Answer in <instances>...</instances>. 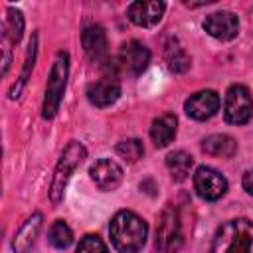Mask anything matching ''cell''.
Here are the masks:
<instances>
[{
	"label": "cell",
	"instance_id": "30bf717a",
	"mask_svg": "<svg viewBox=\"0 0 253 253\" xmlns=\"http://www.w3.org/2000/svg\"><path fill=\"white\" fill-rule=\"evenodd\" d=\"M204 30L215 38V40H221V42H227V40H233L239 32V20L233 12H213L210 14L206 20H204Z\"/></svg>",
	"mask_w": 253,
	"mask_h": 253
},
{
	"label": "cell",
	"instance_id": "3957f363",
	"mask_svg": "<svg viewBox=\"0 0 253 253\" xmlns=\"http://www.w3.org/2000/svg\"><path fill=\"white\" fill-rule=\"evenodd\" d=\"M87 156V150L81 142H75L71 140L65 150L61 152L59 156V162L55 166V172H53V182H51V188H49V198L53 204H59L61 198H63V192H65V186L71 178V174L75 172V168L85 160Z\"/></svg>",
	"mask_w": 253,
	"mask_h": 253
},
{
	"label": "cell",
	"instance_id": "e0dca14e",
	"mask_svg": "<svg viewBox=\"0 0 253 253\" xmlns=\"http://www.w3.org/2000/svg\"><path fill=\"white\" fill-rule=\"evenodd\" d=\"M202 150L210 156L231 158L237 152V142L229 134H210L202 140Z\"/></svg>",
	"mask_w": 253,
	"mask_h": 253
},
{
	"label": "cell",
	"instance_id": "7c38bea8",
	"mask_svg": "<svg viewBox=\"0 0 253 253\" xmlns=\"http://www.w3.org/2000/svg\"><path fill=\"white\" fill-rule=\"evenodd\" d=\"M164 4L162 2H154V0H144V2H132L126 8L128 20L140 28H152L160 22L162 14H164Z\"/></svg>",
	"mask_w": 253,
	"mask_h": 253
},
{
	"label": "cell",
	"instance_id": "d6986e66",
	"mask_svg": "<svg viewBox=\"0 0 253 253\" xmlns=\"http://www.w3.org/2000/svg\"><path fill=\"white\" fill-rule=\"evenodd\" d=\"M164 57H166V65L172 73H184L190 67V55L186 53V49L176 40H170L166 43Z\"/></svg>",
	"mask_w": 253,
	"mask_h": 253
},
{
	"label": "cell",
	"instance_id": "7a4b0ae2",
	"mask_svg": "<svg viewBox=\"0 0 253 253\" xmlns=\"http://www.w3.org/2000/svg\"><path fill=\"white\" fill-rule=\"evenodd\" d=\"M210 253H253V221L235 217L221 223L213 235Z\"/></svg>",
	"mask_w": 253,
	"mask_h": 253
},
{
	"label": "cell",
	"instance_id": "ffe728a7",
	"mask_svg": "<svg viewBox=\"0 0 253 253\" xmlns=\"http://www.w3.org/2000/svg\"><path fill=\"white\" fill-rule=\"evenodd\" d=\"M24 32V16L20 10L16 8H8L6 10V18L2 24V38L10 40V43H18Z\"/></svg>",
	"mask_w": 253,
	"mask_h": 253
},
{
	"label": "cell",
	"instance_id": "7402d4cb",
	"mask_svg": "<svg viewBox=\"0 0 253 253\" xmlns=\"http://www.w3.org/2000/svg\"><path fill=\"white\" fill-rule=\"evenodd\" d=\"M117 154L128 162H136L138 158H142L144 154V146L138 138H126V140H121L117 144Z\"/></svg>",
	"mask_w": 253,
	"mask_h": 253
},
{
	"label": "cell",
	"instance_id": "277c9868",
	"mask_svg": "<svg viewBox=\"0 0 253 253\" xmlns=\"http://www.w3.org/2000/svg\"><path fill=\"white\" fill-rule=\"evenodd\" d=\"M182 243H184V231H182L180 213L172 204H168L158 217L154 245L160 253H176L182 247Z\"/></svg>",
	"mask_w": 253,
	"mask_h": 253
},
{
	"label": "cell",
	"instance_id": "44dd1931",
	"mask_svg": "<svg viewBox=\"0 0 253 253\" xmlns=\"http://www.w3.org/2000/svg\"><path fill=\"white\" fill-rule=\"evenodd\" d=\"M47 237H49V243H51L55 249H67V247L71 245V241H73L71 227H69L65 221H61V219L53 221V225L49 227Z\"/></svg>",
	"mask_w": 253,
	"mask_h": 253
},
{
	"label": "cell",
	"instance_id": "ac0fdd59",
	"mask_svg": "<svg viewBox=\"0 0 253 253\" xmlns=\"http://www.w3.org/2000/svg\"><path fill=\"white\" fill-rule=\"evenodd\" d=\"M192 164H194V158L186 150H176L166 156V168L170 170V176L176 182H182L188 178Z\"/></svg>",
	"mask_w": 253,
	"mask_h": 253
},
{
	"label": "cell",
	"instance_id": "ba28073f",
	"mask_svg": "<svg viewBox=\"0 0 253 253\" xmlns=\"http://www.w3.org/2000/svg\"><path fill=\"white\" fill-rule=\"evenodd\" d=\"M119 61H121V65H123V69L126 73L140 75L150 63V51H148V47L144 43H140L136 40H130V42L121 45Z\"/></svg>",
	"mask_w": 253,
	"mask_h": 253
},
{
	"label": "cell",
	"instance_id": "52a82bcc",
	"mask_svg": "<svg viewBox=\"0 0 253 253\" xmlns=\"http://www.w3.org/2000/svg\"><path fill=\"white\" fill-rule=\"evenodd\" d=\"M194 188L206 202H215L227 192V180L211 166H200L194 174Z\"/></svg>",
	"mask_w": 253,
	"mask_h": 253
},
{
	"label": "cell",
	"instance_id": "603a6c76",
	"mask_svg": "<svg viewBox=\"0 0 253 253\" xmlns=\"http://www.w3.org/2000/svg\"><path fill=\"white\" fill-rule=\"evenodd\" d=\"M77 253H109V249H107V245L103 243L101 237H97V235H85L79 241Z\"/></svg>",
	"mask_w": 253,
	"mask_h": 253
},
{
	"label": "cell",
	"instance_id": "8fae6325",
	"mask_svg": "<svg viewBox=\"0 0 253 253\" xmlns=\"http://www.w3.org/2000/svg\"><path fill=\"white\" fill-rule=\"evenodd\" d=\"M89 174H91V180L95 182V186L103 192H111V190L119 188V184L123 182V168L111 158L97 160L89 168Z\"/></svg>",
	"mask_w": 253,
	"mask_h": 253
},
{
	"label": "cell",
	"instance_id": "9a60e30c",
	"mask_svg": "<svg viewBox=\"0 0 253 253\" xmlns=\"http://www.w3.org/2000/svg\"><path fill=\"white\" fill-rule=\"evenodd\" d=\"M40 227H42V213H34L30 215L24 225L18 229V233L14 235V241H12V249L16 253H28L36 239H38V233H40Z\"/></svg>",
	"mask_w": 253,
	"mask_h": 253
},
{
	"label": "cell",
	"instance_id": "d4e9b609",
	"mask_svg": "<svg viewBox=\"0 0 253 253\" xmlns=\"http://www.w3.org/2000/svg\"><path fill=\"white\" fill-rule=\"evenodd\" d=\"M243 188L249 196H253V170H247L243 174Z\"/></svg>",
	"mask_w": 253,
	"mask_h": 253
},
{
	"label": "cell",
	"instance_id": "4fadbf2b",
	"mask_svg": "<svg viewBox=\"0 0 253 253\" xmlns=\"http://www.w3.org/2000/svg\"><path fill=\"white\" fill-rule=\"evenodd\" d=\"M119 97H121V85H119V81H115L111 77L99 79L87 87V99L95 107H109Z\"/></svg>",
	"mask_w": 253,
	"mask_h": 253
},
{
	"label": "cell",
	"instance_id": "2e32d148",
	"mask_svg": "<svg viewBox=\"0 0 253 253\" xmlns=\"http://www.w3.org/2000/svg\"><path fill=\"white\" fill-rule=\"evenodd\" d=\"M176 128H178V121L172 113H164L160 117H156L152 121V126H150V138L152 142L162 148V146H168L174 136H176Z\"/></svg>",
	"mask_w": 253,
	"mask_h": 253
},
{
	"label": "cell",
	"instance_id": "6da1fadb",
	"mask_svg": "<svg viewBox=\"0 0 253 253\" xmlns=\"http://www.w3.org/2000/svg\"><path fill=\"white\" fill-rule=\"evenodd\" d=\"M109 233L113 247L119 253H138L146 243L148 225L134 211L121 210L113 215L109 223Z\"/></svg>",
	"mask_w": 253,
	"mask_h": 253
},
{
	"label": "cell",
	"instance_id": "9c48e42d",
	"mask_svg": "<svg viewBox=\"0 0 253 253\" xmlns=\"http://www.w3.org/2000/svg\"><path fill=\"white\" fill-rule=\"evenodd\" d=\"M184 109L188 113V117L196 119V121H206L210 117H213L219 109V95L211 89H204L198 91L194 95H190L184 103Z\"/></svg>",
	"mask_w": 253,
	"mask_h": 253
},
{
	"label": "cell",
	"instance_id": "8992f818",
	"mask_svg": "<svg viewBox=\"0 0 253 253\" xmlns=\"http://www.w3.org/2000/svg\"><path fill=\"white\" fill-rule=\"evenodd\" d=\"M253 115V99L245 85H231L223 101V117L231 125H245Z\"/></svg>",
	"mask_w": 253,
	"mask_h": 253
},
{
	"label": "cell",
	"instance_id": "cb8c5ba5",
	"mask_svg": "<svg viewBox=\"0 0 253 253\" xmlns=\"http://www.w3.org/2000/svg\"><path fill=\"white\" fill-rule=\"evenodd\" d=\"M34 57H36V36H34V40L30 42V49H28V57H26V65H24V73H22V79H20V87H18V89H14V91L10 93V97H12V99H16V97H18V93H20L22 85L26 83V77H28L30 67H34Z\"/></svg>",
	"mask_w": 253,
	"mask_h": 253
},
{
	"label": "cell",
	"instance_id": "5bb4252c",
	"mask_svg": "<svg viewBox=\"0 0 253 253\" xmlns=\"http://www.w3.org/2000/svg\"><path fill=\"white\" fill-rule=\"evenodd\" d=\"M81 43H83V49H85L87 57L93 59V61H101L107 55V34L97 24H91L83 30Z\"/></svg>",
	"mask_w": 253,
	"mask_h": 253
},
{
	"label": "cell",
	"instance_id": "5b68a950",
	"mask_svg": "<svg viewBox=\"0 0 253 253\" xmlns=\"http://www.w3.org/2000/svg\"><path fill=\"white\" fill-rule=\"evenodd\" d=\"M67 59H69L67 53L59 51L51 65V71L47 77V87H45V97H43V109H42L43 119H53L59 109V103H61V97L65 91V83H67V71H69Z\"/></svg>",
	"mask_w": 253,
	"mask_h": 253
}]
</instances>
